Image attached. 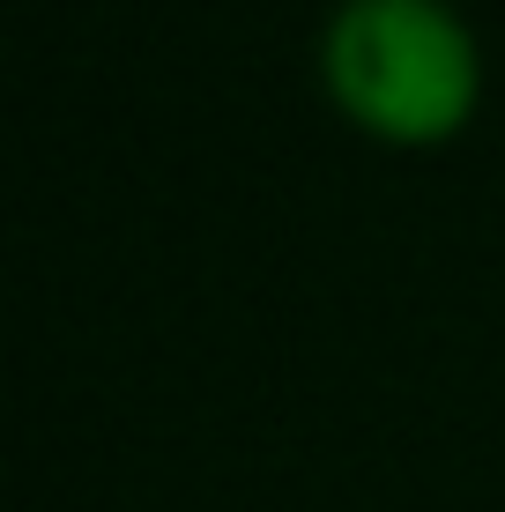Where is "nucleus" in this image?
<instances>
[{
  "mask_svg": "<svg viewBox=\"0 0 505 512\" xmlns=\"http://www.w3.org/2000/svg\"><path fill=\"white\" fill-rule=\"evenodd\" d=\"M320 82L350 127L431 149L476 119L483 52L446 0H342L320 38Z\"/></svg>",
  "mask_w": 505,
  "mask_h": 512,
  "instance_id": "f257e3e1",
  "label": "nucleus"
}]
</instances>
